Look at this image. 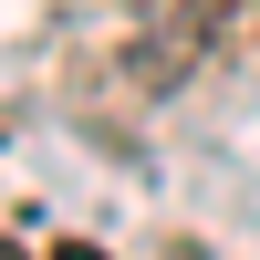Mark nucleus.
<instances>
[{
  "label": "nucleus",
  "instance_id": "f257e3e1",
  "mask_svg": "<svg viewBox=\"0 0 260 260\" xmlns=\"http://www.w3.org/2000/svg\"><path fill=\"white\" fill-rule=\"evenodd\" d=\"M62 260H94V250H62Z\"/></svg>",
  "mask_w": 260,
  "mask_h": 260
}]
</instances>
